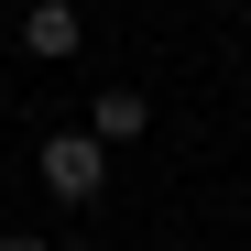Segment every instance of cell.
Here are the masks:
<instances>
[{
    "label": "cell",
    "mask_w": 251,
    "mask_h": 251,
    "mask_svg": "<svg viewBox=\"0 0 251 251\" xmlns=\"http://www.w3.org/2000/svg\"><path fill=\"white\" fill-rule=\"evenodd\" d=\"M44 197H66V207H99V186H109V142L99 131H44Z\"/></svg>",
    "instance_id": "1"
},
{
    "label": "cell",
    "mask_w": 251,
    "mask_h": 251,
    "mask_svg": "<svg viewBox=\"0 0 251 251\" xmlns=\"http://www.w3.org/2000/svg\"><path fill=\"white\" fill-rule=\"evenodd\" d=\"M76 44H88L76 0H33V11H22V55L33 66H76Z\"/></svg>",
    "instance_id": "2"
},
{
    "label": "cell",
    "mask_w": 251,
    "mask_h": 251,
    "mask_svg": "<svg viewBox=\"0 0 251 251\" xmlns=\"http://www.w3.org/2000/svg\"><path fill=\"white\" fill-rule=\"evenodd\" d=\"M88 131H99L109 153L142 142V131H153V99H142V88H99V99H88Z\"/></svg>",
    "instance_id": "3"
},
{
    "label": "cell",
    "mask_w": 251,
    "mask_h": 251,
    "mask_svg": "<svg viewBox=\"0 0 251 251\" xmlns=\"http://www.w3.org/2000/svg\"><path fill=\"white\" fill-rule=\"evenodd\" d=\"M0 251H55V240H33V229H11V240H0Z\"/></svg>",
    "instance_id": "4"
}]
</instances>
